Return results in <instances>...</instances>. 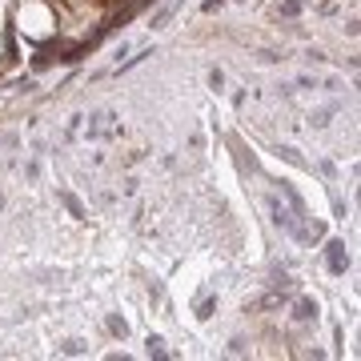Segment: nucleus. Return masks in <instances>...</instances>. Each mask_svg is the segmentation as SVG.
I'll return each instance as SVG.
<instances>
[{"mask_svg":"<svg viewBox=\"0 0 361 361\" xmlns=\"http://www.w3.org/2000/svg\"><path fill=\"white\" fill-rule=\"evenodd\" d=\"M16 20H20V32H28L32 40H44V37L52 32V28H56L52 13L44 8V4H37V0H32V4H25V8L16 13Z\"/></svg>","mask_w":361,"mask_h":361,"instance_id":"1","label":"nucleus"}]
</instances>
